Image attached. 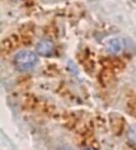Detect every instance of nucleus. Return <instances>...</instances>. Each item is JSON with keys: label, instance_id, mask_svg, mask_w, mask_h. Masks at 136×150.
Masks as SVG:
<instances>
[{"label": "nucleus", "instance_id": "obj_1", "mask_svg": "<svg viewBox=\"0 0 136 150\" xmlns=\"http://www.w3.org/2000/svg\"><path fill=\"white\" fill-rule=\"evenodd\" d=\"M38 59L35 52L31 50H21L15 57V64L21 71H28L34 68Z\"/></svg>", "mask_w": 136, "mask_h": 150}, {"label": "nucleus", "instance_id": "obj_2", "mask_svg": "<svg viewBox=\"0 0 136 150\" xmlns=\"http://www.w3.org/2000/svg\"><path fill=\"white\" fill-rule=\"evenodd\" d=\"M36 50L42 56H49L53 52V43L49 40H41L37 44Z\"/></svg>", "mask_w": 136, "mask_h": 150}, {"label": "nucleus", "instance_id": "obj_3", "mask_svg": "<svg viewBox=\"0 0 136 150\" xmlns=\"http://www.w3.org/2000/svg\"><path fill=\"white\" fill-rule=\"evenodd\" d=\"M127 137H128V140L130 141V143H131L132 145L136 146V125L130 127L129 131H128V134H127Z\"/></svg>", "mask_w": 136, "mask_h": 150}, {"label": "nucleus", "instance_id": "obj_4", "mask_svg": "<svg viewBox=\"0 0 136 150\" xmlns=\"http://www.w3.org/2000/svg\"><path fill=\"white\" fill-rule=\"evenodd\" d=\"M121 46H122L121 42H120L119 40L114 39L109 43V52H118L121 50Z\"/></svg>", "mask_w": 136, "mask_h": 150}, {"label": "nucleus", "instance_id": "obj_5", "mask_svg": "<svg viewBox=\"0 0 136 150\" xmlns=\"http://www.w3.org/2000/svg\"><path fill=\"white\" fill-rule=\"evenodd\" d=\"M57 150H72V149H70V148H64V147H62V148H60V149H57Z\"/></svg>", "mask_w": 136, "mask_h": 150}, {"label": "nucleus", "instance_id": "obj_6", "mask_svg": "<svg viewBox=\"0 0 136 150\" xmlns=\"http://www.w3.org/2000/svg\"><path fill=\"white\" fill-rule=\"evenodd\" d=\"M84 150H93V149H91V148H85Z\"/></svg>", "mask_w": 136, "mask_h": 150}]
</instances>
